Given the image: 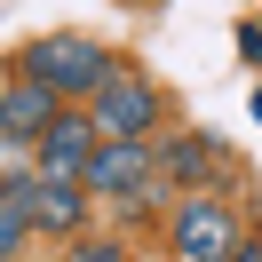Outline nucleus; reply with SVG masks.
I'll use <instances>...</instances> for the list:
<instances>
[{
  "label": "nucleus",
  "instance_id": "obj_1",
  "mask_svg": "<svg viewBox=\"0 0 262 262\" xmlns=\"http://www.w3.org/2000/svg\"><path fill=\"white\" fill-rule=\"evenodd\" d=\"M112 72H119V64H112V48H96V40H80V32H40L32 48L16 56V80L48 88L64 112H72V103L88 112V103H96V88L112 80Z\"/></svg>",
  "mask_w": 262,
  "mask_h": 262
},
{
  "label": "nucleus",
  "instance_id": "obj_2",
  "mask_svg": "<svg viewBox=\"0 0 262 262\" xmlns=\"http://www.w3.org/2000/svg\"><path fill=\"white\" fill-rule=\"evenodd\" d=\"M238 238H246L238 214H230V199H214V191L175 199V214H167V254L175 262H223Z\"/></svg>",
  "mask_w": 262,
  "mask_h": 262
},
{
  "label": "nucleus",
  "instance_id": "obj_3",
  "mask_svg": "<svg viewBox=\"0 0 262 262\" xmlns=\"http://www.w3.org/2000/svg\"><path fill=\"white\" fill-rule=\"evenodd\" d=\"M88 119H96L103 143H135V135L159 127V88H151L143 72H112V80L96 88V103H88Z\"/></svg>",
  "mask_w": 262,
  "mask_h": 262
},
{
  "label": "nucleus",
  "instance_id": "obj_4",
  "mask_svg": "<svg viewBox=\"0 0 262 262\" xmlns=\"http://www.w3.org/2000/svg\"><path fill=\"white\" fill-rule=\"evenodd\" d=\"M96 119L88 112H56V127L32 143V175L40 183H88V159H96Z\"/></svg>",
  "mask_w": 262,
  "mask_h": 262
},
{
  "label": "nucleus",
  "instance_id": "obj_5",
  "mask_svg": "<svg viewBox=\"0 0 262 262\" xmlns=\"http://www.w3.org/2000/svg\"><path fill=\"white\" fill-rule=\"evenodd\" d=\"M24 214H32V238L72 246V238H88V214H96V199H88V183H40V175H32Z\"/></svg>",
  "mask_w": 262,
  "mask_h": 262
},
{
  "label": "nucleus",
  "instance_id": "obj_6",
  "mask_svg": "<svg viewBox=\"0 0 262 262\" xmlns=\"http://www.w3.org/2000/svg\"><path fill=\"white\" fill-rule=\"evenodd\" d=\"M56 112H64V103H56L48 88H32V80L0 88V135H8V143H40V135L56 127Z\"/></svg>",
  "mask_w": 262,
  "mask_h": 262
},
{
  "label": "nucleus",
  "instance_id": "obj_7",
  "mask_svg": "<svg viewBox=\"0 0 262 262\" xmlns=\"http://www.w3.org/2000/svg\"><path fill=\"white\" fill-rule=\"evenodd\" d=\"M151 159H159V183L199 191V175L223 167V143H214V135H167V143H151Z\"/></svg>",
  "mask_w": 262,
  "mask_h": 262
},
{
  "label": "nucleus",
  "instance_id": "obj_8",
  "mask_svg": "<svg viewBox=\"0 0 262 262\" xmlns=\"http://www.w3.org/2000/svg\"><path fill=\"white\" fill-rule=\"evenodd\" d=\"M24 191H32V175L0 191V262H16V246L32 238V214H24Z\"/></svg>",
  "mask_w": 262,
  "mask_h": 262
},
{
  "label": "nucleus",
  "instance_id": "obj_9",
  "mask_svg": "<svg viewBox=\"0 0 262 262\" xmlns=\"http://www.w3.org/2000/svg\"><path fill=\"white\" fill-rule=\"evenodd\" d=\"M64 262H135V254H127V238H72Z\"/></svg>",
  "mask_w": 262,
  "mask_h": 262
},
{
  "label": "nucleus",
  "instance_id": "obj_10",
  "mask_svg": "<svg viewBox=\"0 0 262 262\" xmlns=\"http://www.w3.org/2000/svg\"><path fill=\"white\" fill-rule=\"evenodd\" d=\"M223 262H262V238H238V246H230Z\"/></svg>",
  "mask_w": 262,
  "mask_h": 262
}]
</instances>
